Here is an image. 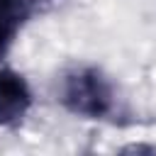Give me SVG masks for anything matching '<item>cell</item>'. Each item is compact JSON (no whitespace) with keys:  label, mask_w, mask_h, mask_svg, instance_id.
<instances>
[{"label":"cell","mask_w":156,"mask_h":156,"mask_svg":"<svg viewBox=\"0 0 156 156\" xmlns=\"http://www.w3.org/2000/svg\"><path fill=\"white\" fill-rule=\"evenodd\" d=\"M58 100L71 115L85 119H102L115 110L112 83L93 66H76L66 71L58 85Z\"/></svg>","instance_id":"6da1fadb"},{"label":"cell","mask_w":156,"mask_h":156,"mask_svg":"<svg viewBox=\"0 0 156 156\" xmlns=\"http://www.w3.org/2000/svg\"><path fill=\"white\" fill-rule=\"evenodd\" d=\"M29 107L32 90L27 80L12 68H0V124L20 122Z\"/></svg>","instance_id":"7a4b0ae2"},{"label":"cell","mask_w":156,"mask_h":156,"mask_svg":"<svg viewBox=\"0 0 156 156\" xmlns=\"http://www.w3.org/2000/svg\"><path fill=\"white\" fill-rule=\"evenodd\" d=\"M29 15V0H0V58L10 51L17 32Z\"/></svg>","instance_id":"3957f363"}]
</instances>
